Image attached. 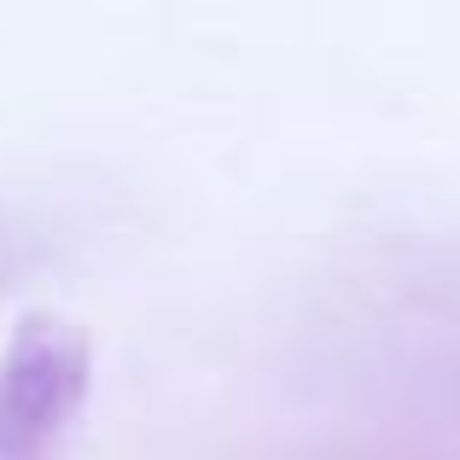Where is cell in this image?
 <instances>
[{
    "mask_svg": "<svg viewBox=\"0 0 460 460\" xmlns=\"http://www.w3.org/2000/svg\"><path fill=\"white\" fill-rule=\"evenodd\" d=\"M82 396V344L65 326L23 321L0 361V460H35Z\"/></svg>",
    "mask_w": 460,
    "mask_h": 460,
    "instance_id": "obj_1",
    "label": "cell"
}]
</instances>
